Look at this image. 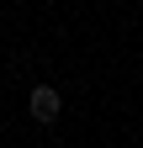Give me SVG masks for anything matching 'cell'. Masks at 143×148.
<instances>
[{
	"mask_svg": "<svg viewBox=\"0 0 143 148\" xmlns=\"http://www.w3.org/2000/svg\"><path fill=\"white\" fill-rule=\"evenodd\" d=\"M27 111H32L37 122H53V116L64 111V101H58V90H53V85H37V90H32V101H27Z\"/></svg>",
	"mask_w": 143,
	"mask_h": 148,
	"instance_id": "cell-1",
	"label": "cell"
}]
</instances>
